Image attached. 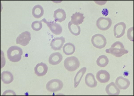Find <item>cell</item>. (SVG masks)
<instances>
[{
  "label": "cell",
  "instance_id": "6",
  "mask_svg": "<svg viewBox=\"0 0 134 96\" xmlns=\"http://www.w3.org/2000/svg\"><path fill=\"white\" fill-rule=\"evenodd\" d=\"M98 29L102 31H106L110 29L112 25L111 19L109 17H100L98 19L96 22Z\"/></svg>",
  "mask_w": 134,
  "mask_h": 96
},
{
  "label": "cell",
  "instance_id": "25",
  "mask_svg": "<svg viewBox=\"0 0 134 96\" xmlns=\"http://www.w3.org/2000/svg\"><path fill=\"white\" fill-rule=\"evenodd\" d=\"M42 20L41 21H35L32 22L31 27L32 29L35 31H39L42 28Z\"/></svg>",
  "mask_w": 134,
  "mask_h": 96
},
{
  "label": "cell",
  "instance_id": "9",
  "mask_svg": "<svg viewBox=\"0 0 134 96\" xmlns=\"http://www.w3.org/2000/svg\"><path fill=\"white\" fill-rule=\"evenodd\" d=\"M65 42V38L63 36L60 37H55L53 38L50 43V46L54 50H60L63 46V44Z\"/></svg>",
  "mask_w": 134,
  "mask_h": 96
},
{
  "label": "cell",
  "instance_id": "27",
  "mask_svg": "<svg viewBox=\"0 0 134 96\" xmlns=\"http://www.w3.org/2000/svg\"><path fill=\"white\" fill-rule=\"evenodd\" d=\"M3 95H16V93L12 90H6L3 94Z\"/></svg>",
  "mask_w": 134,
  "mask_h": 96
},
{
  "label": "cell",
  "instance_id": "12",
  "mask_svg": "<svg viewBox=\"0 0 134 96\" xmlns=\"http://www.w3.org/2000/svg\"><path fill=\"white\" fill-rule=\"evenodd\" d=\"M105 92L108 95L118 96L120 94L121 91L115 83L111 82L106 86Z\"/></svg>",
  "mask_w": 134,
  "mask_h": 96
},
{
  "label": "cell",
  "instance_id": "14",
  "mask_svg": "<svg viewBox=\"0 0 134 96\" xmlns=\"http://www.w3.org/2000/svg\"><path fill=\"white\" fill-rule=\"evenodd\" d=\"M96 78L100 83H108L110 79V73L105 70H100L97 73Z\"/></svg>",
  "mask_w": 134,
  "mask_h": 96
},
{
  "label": "cell",
  "instance_id": "18",
  "mask_svg": "<svg viewBox=\"0 0 134 96\" xmlns=\"http://www.w3.org/2000/svg\"><path fill=\"white\" fill-rule=\"evenodd\" d=\"M85 17L84 16L83 14L80 13L79 12H75L72 14L71 16V23L76 25H79L82 24L84 21Z\"/></svg>",
  "mask_w": 134,
  "mask_h": 96
},
{
  "label": "cell",
  "instance_id": "17",
  "mask_svg": "<svg viewBox=\"0 0 134 96\" xmlns=\"http://www.w3.org/2000/svg\"><path fill=\"white\" fill-rule=\"evenodd\" d=\"M85 83L87 86L90 88H94L97 86L98 83L96 80L94 76L92 73H88L85 78Z\"/></svg>",
  "mask_w": 134,
  "mask_h": 96
},
{
  "label": "cell",
  "instance_id": "5",
  "mask_svg": "<svg viewBox=\"0 0 134 96\" xmlns=\"http://www.w3.org/2000/svg\"><path fill=\"white\" fill-rule=\"evenodd\" d=\"M91 42L92 45L98 49L104 48L107 43L105 37L100 34H96L93 35L92 37Z\"/></svg>",
  "mask_w": 134,
  "mask_h": 96
},
{
  "label": "cell",
  "instance_id": "21",
  "mask_svg": "<svg viewBox=\"0 0 134 96\" xmlns=\"http://www.w3.org/2000/svg\"><path fill=\"white\" fill-rule=\"evenodd\" d=\"M32 15L34 18L39 19L42 17L44 15V9L40 5L34 6L32 9Z\"/></svg>",
  "mask_w": 134,
  "mask_h": 96
},
{
  "label": "cell",
  "instance_id": "7",
  "mask_svg": "<svg viewBox=\"0 0 134 96\" xmlns=\"http://www.w3.org/2000/svg\"><path fill=\"white\" fill-rule=\"evenodd\" d=\"M42 21L47 25L52 33L56 35L61 34V33L62 32V28L60 24L54 22L47 21L45 18L43 19Z\"/></svg>",
  "mask_w": 134,
  "mask_h": 96
},
{
  "label": "cell",
  "instance_id": "8",
  "mask_svg": "<svg viewBox=\"0 0 134 96\" xmlns=\"http://www.w3.org/2000/svg\"><path fill=\"white\" fill-rule=\"evenodd\" d=\"M31 39L30 33L28 31H25L20 34L16 39V43L23 46H27Z\"/></svg>",
  "mask_w": 134,
  "mask_h": 96
},
{
  "label": "cell",
  "instance_id": "20",
  "mask_svg": "<svg viewBox=\"0 0 134 96\" xmlns=\"http://www.w3.org/2000/svg\"><path fill=\"white\" fill-rule=\"evenodd\" d=\"M86 72V68L83 67L81 68L78 72L76 73L74 78V88H76L79 85L81 79L83 77L84 74Z\"/></svg>",
  "mask_w": 134,
  "mask_h": 96
},
{
  "label": "cell",
  "instance_id": "15",
  "mask_svg": "<svg viewBox=\"0 0 134 96\" xmlns=\"http://www.w3.org/2000/svg\"><path fill=\"white\" fill-rule=\"evenodd\" d=\"M63 60V56L59 52H54L50 55L49 63L52 66H56L59 64Z\"/></svg>",
  "mask_w": 134,
  "mask_h": 96
},
{
  "label": "cell",
  "instance_id": "10",
  "mask_svg": "<svg viewBox=\"0 0 134 96\" xmlns=\"http://www.w3.org/2000/svg\"><path fill=\"white\" fill-rule=\"evenodd\" d=\"M126 29V25L123 22H119L116 24L114 27V36L116 38H120L123 36L125 33Z\"/></svg>",
  "mask_w": 134,
  "mask_h": 96
},
{
  "label": "cell",
  "instance_id": "22",
  "mask_svg": "<svg viewBox=\"0 0 134 96\" xmlns=\"http://www.w3.org/2000/svg\"><path fill=\"white\" fill-rule=\"evenodd\" d=\"M63 51L66 55H71L75 52V47L74 45L71 43H67L63 45Z\"/></svg>",
  "mask_w": 134,
  "mask_h": 96
},
{
  "label": "cell",
  "instance_id": "2",
  "mask_svg": "<svg viewBox=\"0 0 134 96\" xmlns=\"http://www.w3.org/2000/svg\"><path fill=\"white\" fill-rule=\"evenodd\" d=\"M23 50L17 46H11L7 50V57L9 60L13 62H19L21 60Z\"/></svg>",
  "mask_w": 134,
  "mask_h": 96
},
{
  "label": "cell",
  "instance_id": "13",
  "mask_svg": "<svg viewBox=\"0 0 134 96\" xmlns=\"http://www.w3.org/2000/svg\"><path fill=\"white\" fill-rule=\"evenodd\" d=\"M115 84L120 90H126L130 85V82L128 78L120 76L116 79Z\"/></svg>",
  "mask_w": 134,
  "mask_h": 96
},
{
  "label": "cell",
  "instance_id": "19",
  "mask_svg": "<svg viewBox=\"0 0 134 96\" xmlns=\"http://www.w3.org/2000/svg\"><path fill=\"white\" fill-rule=\"evenodd\" d=\"M1 79L4 84H10L14 81V77L11 72L8 71H4L1 73Z\"/></svg>",
  "mask_w": 134,
  "mask_h": 96
},
{
  "label": "cell",
  "instance_id": "1",
  "mask_svg": "<svg viewBox=\"0 0 134 96\" xmlns=\"http://www.w3.org/2000/svg\"><path fill=\"white\" fill-rule=\"evenodd\" d=\"M105 52L106 53L111 54L116 57H122V55L127 54L129 52L128 50L125 48L124 44L120 41L114 42L111 45L110 48L105 50Z\"/></svg>",
  "mask_w": 134,
  "mask_h": 96
},
{
  "label": "cell",
  "instance_id": "26",
  "mask_svg": "<svg viewBox=\"0 0 134 96\" xmlns=\"http://www.w3.org/2000/svg\"><path fill=\"white\" fill-rule=\"evenodd\" d=\"M127 36L128 39L132 42L134 41V27H132L128 30Z\"/></svg>",
  "mask_w": 134,
  "mask_h": 96
},
{
  "label": "cell",
  "instance_id": "4",
  "mask_svg": "<svg viewBox=\"0 0 134 96\" xmlns=\"http://www.w3.org/2000/svg\"><path fill=\"white\" fill-rule=\"evenodd\" d=\"M63 87V83L59 79H53L47 83L46 88L49 92L55 93L62 90Z\"/></svg>",
  "mask_w": 134,
  "mask_h": 96
},
{
  "label": "cell",
  "instance_id": "3",
  "mask_svg": "<svg viewBox=\"0 0 134 96\" xmlns=\"http://www.w3.org/2000/svg\"><path fill=\"white\" fill-rule=\"evenodd\" d=\"M64 66L67 71L72 72L79 68L80 62L76 57L69 56L66 58L64 61Z\"/></svg>",
  "mask_w": 134,
  "mask_h": 96
},
{
  "label": "cell",
  "instance_id": "23",
  "mask_svg": "<svg viewBox=\"0 0 134 96\" xmlns=\"http://www.w3.org/2000/svg\"><path fill=\"white\" fill-rule=\"evenodd\" d=\"M68 28L70 32L74 36H79L81 32V29L79 25H74L70 21L68 24Z\"/></svg>",
  "mask_w": 134,
  "mask_h": 96
},
{
  "label": "cell",
  "instance_id": "11",
  "mask_svg": "<svg viewBox=\"0 0 134 96\" xmlns=\"http://www.w3.org/2000/svg\"><path fill=\"white\" fill-rule=\"evenodd\" d=\"M47 72L48 66L43 62L38 63L34 68V72L38 77L44 76Z\"/></svg>",
  "mask_w": 134,
  "mask_h": 96
},
{
  "label": "cell",
  "instance_id": "24",
  "mask_svg": "<svg viewBox=\"0 0 134 96\" xmlns=\"http://www.w3.org/2000/svg\"><path fill=\"white\" fill-rule=\"evenodd\" d=\"M109 60L108 57L105 55L99 56L97 60V64L100 67H105L109 64Z\"/></svg>",
  "mask_w": 134,
  "mask_h": 96
},
{
  "label": "cell",
  "instance_id": "16",
  "mask_svg": "<svg viewBox=\"0 0 134 96\" xmlns=\"http://www.w3.org/2000/svg\"><path fill=\"white\" fill-rule=\"evenodd\" d=\"M53 17L55 22L61 23L64 21L66 18V14L62 9H58L54 12Z\"/></svg>",
  "mask_w": 134,
  "mask_h": 96
}]
</instances>
